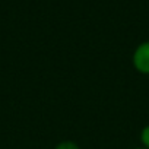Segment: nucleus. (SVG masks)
I'll list each match as a JSON object with an SVG mask.
<instances>
[{
  "instance_id": "nucleus-3",
  "label": "nucleus",
  "mask_w": 149,
  "mask_h": 149,
  "mask_svg": "<svg viewBox=\"0 0 149 149\" xmlns=\"http://www.w3.org/2000/svg\"><path fill=\"white\" fill-rule=\"evenodd\" d=\"M140 142H142V148L149 149V124H146L140 130Z\"/></svg>"
},
{
  "instance_id": "nucleus-1",
  "label": "nucleus",
  "mask_w": 149,
  "mask_h": 149,
  "mask_svg": "<svg viewBox=\"0 0 149 149\" xmlns=\"http://www.w3.org/2000/svg\"><path fill=\"white\" fill-rule=\"evenodd\" d=\"M132 64L137 73L149 74V41H143L134 48Z\"/></svg>"
},
{
  "instance_id": "nucleus-4",
  "label": "nucleus",
  "mask_w": 149,
  "mask_h": 149,
  "mask_svg": "<svg viewBox=\"0 0 149 149\" xmlns=\"http://www.w3.org/2000/svg\"><path fill=\"white\" fill-rule=\"evenodd\" d=\"M133 149H145V148H133Z\"/></svg>"
},
{
  "instance_id": "nucleus-2",
  "label": "nucleus",
  "mask_w": 149,
  "mask_h": 149,
  "mask_svg": "<svg viewBox=\"0 0 149 149\" xmlns=\"http://www.w3.org/2000/svg\"><path fill=\"white\" fill-rule=\"evenodd\" d=\"M54 149H81V146L73 140H61L54 146Z\"/></svg>"
}]
</instances>
